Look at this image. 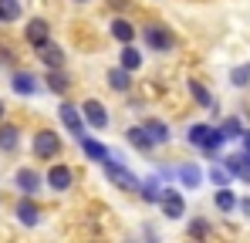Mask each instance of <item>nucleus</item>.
<instances>
[{
	"label": "nucleus",
	"mask_w": 250,
	"mask_h": 243,
	"mask_svg": "<svg viewBox=\"0 0 250 243\" xmlns=\"http://www.w3.org/2000/svg\"><path fill=\"white\" fill-rule=\"evenodd\" d=\"M209 179L216 182V189H220V186H230V172H227V165H213V169H209Z\"/></svg>",
	"instance_id": "obj_30"
},
{
	"label": "nucleus",
	"mask_w": 250,
	"mask_h": 243,
	"mask_svg": "<svg viewBox=\"0 0 250 243\" xmlns=\"http://www.w3.org/2000/svg\"><path fill=\"white\" fill-rule=\"evenodd\" d=\"M223 165H227V172H230V176H237V179L250 182V152L230 156V159H223Z\"/></svg>",
	"instance_id": "obj_9"
},
{
	"label": "nucleus",
	"mask_w": 250,
	"mask_h": 243,
	"mask_svg": "<svg viewBox=\"0 0 250 243\" xmlns=\"http://www.w3.org/2000/svg\"><path fill=\"white\" fill-rule=\"evenodd\" d=\"M82 119L88 122V125H95V128H105V125H108V112H105V105H102V101L88 98V101L82 105Z\"/></svg>",
	"instance_id": "obj_5"
},
{
	"label": "nucleus",
	"mask_w": 250,
	"mask_h": 243,
	"mask_svg": "<svg viewBox=\"0 0 250 243\" xmlns=\"http://www.w3.org/2000/svg\"><path fill=\"white\" fill-rule=\"evenodd\" d=\"M189 95H193V98H196L203 108H213V95H209V91L203 88V84H200V81H189Z\"/></svg>",
	"instance_id": "obj_24"
},
{
	"label": "nucleus",
	"mask_w": 250,
	"mask_h": 243,
	"mask_svg": "<svg viewBox=\"0 0 250 243\" xmlns=\"http://www.w3.org/2000/svg\"><path fill=\"white\" fill-rule=\"evenodd\" d=\"M189 233H193V237H207V223H193Z\"/></svg>",
	"instance_id": "obj_32"
},
{
	"label": "nucleus",
	"mask_w": 250,
	"mask_h": 243,
	"mask_svg": "<svg viewBox=\"0 0 250 243\" xmlns=\"http://www.w3.org/2000/svg\"><path fill=\"white\" fill-rule=\"evenodd\" d=\"M179 182H183L186 189H196V186L203 182V172H200L196 165H183V169H179Z\"/></svg>",
	"instance_id": "obj_21"
},
{
	"label": "nucleus",
	"mask_w": 250,
	"mask_h": 243,
	"mask_svg": "<svg viewBox=\"0 0 250 243\" xmlns=\"http://www.w3.org/2000/svg\"><path fill=\"white\" fill-rule=\"evenodd\" d=\"M119 64H122L125 71H139V64H142V54H139L132 44H125L122 54H119Z\"/></svg>",
	"instance_id": "obj_19"
},
{
	"label": "nucleus",
	"mask_w": 250,
	"mask_h": 243,
	"mask_svg": "<svg viewBox=\"0 0 250 243\" xmlns=\"http://www.w3.org/2000/svg\"><path fill=\"white\" fill-rule=\"evenodd\" d=\"M17 142H21L17 125H3V122H0V149H3V152H14V149H17Z\"/></svg>",
	"instance_id": "obj_17"
},
{
	"label": "nucleus",
	"mask_w": 250,
	"mask_h": 243,
	"mask_svg": "<svg viewBox=\"0 0 250 243\" xmlns=\"http://www.w3.org/2000/svg\"><path fill=\"white\" fill-rule=\"evenodd\" d=\"M237 206H240V213H244V216H247V220H250V200H240V202H237Z\"/></svg>",
	"instance_id": "obj_33"
},
{
	"label": "nucleus",
	"mask_w": 250,
	"mask_h": 243,
	"mask_svg": "<svg viewBox=\"0 0 250 243\" xmlns=\"http://www.w3.org/2000/svg\"><path fill=\"white\" fill-rule=\"evenodd\" d=\"M75 3H88V0H75Z\"/></svg>",
	"instance_id": "obj_36"
},
{
	"label": "nucleus",
	"mask_w": 250,
	"mask_h": 243,
	"mask_svg": "<svg viewBox=\"0 0 250 243\" xmlns=\"http://www.w3.org/2000/svg\"><path fill=\"white\" fill-rule=\"evenodd\" d=\"M159 206H163V213H166L169 220H179V216L186 213V202H183V196H179L176 189H163V196H159Z\"/></svg>",
	"instance_id": "obj_6"
},
{
	"label": "nucleus",
	"mask_w": 250,
	"mask_h": 243,
	"mask_svg": "<svg viewBox=\"0 0 250 243\" xmlns=\"http://www.w3.org/2000/svg\"><path fill=\"white\" fill-rule=\"evenodd\" d=\"M17 220H21L24 226H34V223L41 220V209H38L31 200H21L17 202Z\"/></svg>",
	"instance_id": "obj_14"
},
{
	"label": "nucleus",
	"mask_w": 250,
	"mask_h": 243,
	"mask_svg": "<svg viewBox=\"0 0 250 243\" xmlns=\"http://www.w3.org/2000/svg\"><path fill=\"white\" fill-rule=\"evenodd\" d=\"M230 81H233L237 88H247L250 84V64H237V68L230 71Z\"/></svg>",
	"instance_id": "obj_28"
},
{
	"label": "nucleus",
	"mask_w": 250,
	"mask_h": 243,
	"mask_svg": "<svg viewBox=\"0 0 250 243\" xmlns=\"http://www.w3.org/2000/svg\"><path fill=\"white\" fill-rule=\"evenodd\" d=\"M128 142H132L135 149H142V152H149V149H152V139H149V132H146L142 125L128 128Z\"/></svg>",
	"instance_id": "obj_20"
},
{
	"label": "nucleus",
	"mask_w": 250,
	"mask_h": 243,
	"mask_svg": "<svg viewBox=\"0 0 250 243\" xmlns=\"http://www.w3.org/2000/svg\"><path fill=\"white\" fill-rule=\"evenodd\" d=\"M240 139H244V145H247V152H250V132H244Z\"/></svg>",
	"instance_id": "obj_34"
},
{
	"label": "nucleus",
	"mask_w": 250,
	"mask_h": 243,
	"mask_svg": "<svg viewBox=\"0 0 250 243\" xmlns=\"http://www.w3.org/2000/svg\"><path fill=\"white\" fill-rule=\"evenodd\" d=\"M58 115H61L64 128H68V132H71L75 139H82V135H84V119H82V112H78L75 105H68V101H64V105L58 108Z\"/></svg>",
	"instance_id": "obj_4"
},
{
	"label": "nucleus",
	"mask_w": 250,
	"mask_h": 243,
	"mask_svg": "<svg viewBox=\"0 0 250 243\" xmlns=\"http://www.w3.org/2000/svg\"><path fill=\"white\" fill-rule=\"evenodd\" d=\"M3 112H7V108H3V101H0V122H3Z\"/></svg>",
	"instance_id": "obj_35"
},
{
	"label": "nucleus",
	"mask_w": 250,
	"mask_h": 243,
	"mask_svg": "<svg viewBox=\"0 0 250 243\" xmlns=\"http://www.w3.org/2000/svg\"><path fill=\"white\" fill-rule=\"evenodd\" d=\"M108 7H112V10H128L132 0H108Z\"/></svg>",
	"instance_id": "obj_31"
},
{
	"label": "nucleus",
	"mask_w": 250,
	"mask_h": 243,
	"mask_svg": "<svg viewBox=\"0 0 250 243\" xmlns=\"http://www.w3.org/2000/svg\"><path fill=\"white\" fill-rule=\"evenodd\" d=\"M112 38L122 40V44H132V38H135V27H132L125 17H119V20H112Z\"/></svg>",
	"instance_id": "obj_18"
},
{
	"label": "nucleus",
	"mask_w": 250,
	"mask_h": 243,
	"mask_svg": "<svg viewBox=\"0 0 250 243\" xmlns=\"http://www.w3.org/2000/svg\"><path fill=\"white\" fill-rule=\"evenodd\" d=\"M47 88H51L54 95H64V91H68V78H64L58 68H51V75H47Z\"/></svg>",
	"instance_id": "obj_25"
},
{
	"label": "nucleus",
	"mask_w": 250,
	"mask_h": 243,
	"mask_svg": "<svg viewBox=\"0 0 250 243\" xmlns=\"http://www.w3.org/2000/svg\"><path fill=\"white\" fill-rule=\"evenodd\" d=\"M58 152H61V139H58V132L41 128V132L34 135V156H38V159H54Z\"/></svg>",
	"instance_id": "obj_3"
},
{
	"label": "nucleus",
	"mask_w": 250,
	"mask_h": 243,
	"mask_svg": "<svg viewBox=\"0 0 250 243\" xmlns=\"http://www.w3.org/2000/svg\"><path fill=\"white\" fill-rule=\"evenodd\" d=\"M38 51H41L38 58H41L44 64H47V68H61V64H64V51H61L58 44H51V40H44V44H38Z\"/></svg>",
	"instance_id": "obj_12"
},
{
	"label": "nucleus",
	"mask_w": 250,
	"mask_h": 243,
	"mask_svg": "<svg viewBox=\"0 0 250 243\" xmlns=\"http://www.w3.org/2000/svg\"><path fill=\"white\" fill-rule=\"evenodd\" d=\"M17 17H21V3H17V0H0V20L10 24V20H17Z\"/></svg>",
	"instance_id": "obj_23"
},
{
	"label": "nucleus",
	"mask_w": 250,
	"mask_h": 243,
	"mask_svg": "<svg viewBox=\"0 0 250 243\" xmlns=\"http://www.w3.org/2000/svg\"><path fill=\"white\" fill-rule=\"evenodd\" d=\"M108 84H112L115 91H128V84H132V81H128V71H125L122 64L108 71Z\"/></svg>",
	"instance_id": "obj_22"
},
{
	"label": "nucleus",
	"mask_w": 250,
	"mask_h": 243,
	"mask_svg": "<svg viewBox=\"0 0 250 243\" xmlns=\"http://www.w3.org/2000/svg\"><path fill=\"white\" fill-rule=\"evenodd\" d=\"M146 40H149L156 51H169V47L176 44V40H172V34H169L166 27H156V24H149V27H146Z\"/></svg>",
	"instance_id": "obj_10"
},
{
	"label": "nucleus",
	"mask_w": 250,
	"mask_h": 243,
	"mask_svg": "<svg viewBox=\"0 0 250 243\" xmlns=\"http://www.w3.org/2000/svg\"><path fill=\"white\" fill-rule=\"evenodd\" d=\"M14 182H17V189H21L24 196H31V193L41 189V176H38L34 169H21V172L14 176Z\"/></svg>",
	"instance_id": "obj_11"
},
{
	"label": "nucleus",
	"mask_w": 250,
	"mask_h": 243,
	"mask_svg": "<svg viewBox=\"0 0 250 243\" xmlns=\"http://www.w3.org/2000/svg\"><path fill=\"white\" fill-rule=\"evenodd\" d=\"M220 135H223V139H240V135H244L240 119H227L223 125H220Z\"/></svg>",
	"instance_id": "obj_27"
},
{
	"label": "nucleus",
	"mask_w": 250,
	"mask_h": 243,
	"mask_svg": "<svg viewBox=\"0 0 250 243\" xmlns=\"http://www.w3.org/2000/svg\"><path fill=\"white\" fill-rule=\"evenodd\" d=\"M105 176L112 179V186H119V189H125V193H139V179L125 169L122 162H112V156L105 159Z\"/></svg>",
	"instance_id": "obj_2"
},
{
	"label": "nucleus",
	"mask_w": 250,
	"mask_h": 243,
	"mask_svg": "<svg viewBox=\"0 0 250 243\" xmlns=\"http://www.w3.org/2000/svg\"><path fill=\"white\" fill-rule=\"evenodd\" d=\"M146 132H149V139H152V145H163V142H169V125L163 119H149L146 125H142Z\"/></svg>",
	"instance_id": "obj_13"
},
{
	"label": "nucleus",
	"mask_w": 250,
	"mask_h": 243,
	"mask_svg": "<svg viewBox=\"0 0 250 243\" xmlns=\"http://www.w3.org/2000/svg\"><path fill=\"white\" fill-rule=\"evenodd\" d=\"M216 206H220L223 213H230V209L237 206V196H233V193H230L227 186H220V193H216Z\"/></svg>",
	"instance_id": "obj_29"
},
{
	"label": "nucleus",
	"mask_w": 250,
	"mask_h": 243,
	"mask_svg": "<svg viewBox=\"0 0 250 243\" xmlns=\"http://www.w3.org/2000/svg\"><path fill=\"white\" fill-rule=\"evenodd\" d=\"M78 142H82V149H84V156H88V159H95V162H105V159H108V149H105L102 142H95V139H88V135H82Z\"/></svg>",
	"instance_id": "obj_16"
},
{
	"label": "nucleus",
	"mask_w": 250,
	"mask_h": 243,
	"mask_svg": "<svg viewBox=\"0 0 250 243\" xmlns=\"http://www.w3.org/2000/svg\"><path fill=\"white\" fill-rule=\"evenodd\" d=\"M10 88H14L17 95H34V91H38V78H34V75L17 71V75H14V81H10Z\"/></svg>",
	"instance_id": "obj_15"
},
{
	"label": "nucleus",
	"mask_w": 250,
	"mask_h": 243,
	"mask_svg": "<svg viewBox=\"0 0 250 243\" xmlns=\"http://www.w3.org/2000/svg\"><path fill=\"white\" fill-rule=\"evenodd\" d=\"M139 193H142V200H149V202H159V196H163V189H159V182H156V179L139 182Z\"/></svg>",
	"instance_id": "obj_26"
},
{
	"label": "nucleus",
	"mask_w": 250,
	"mask_h": 243,
	"mask_svg": "<svg viewBox=\"0 0 250 243\" xmlns=\"http://www.w3.org/2000/svg\"><path fill=\"white\" fill-rule=\"evenodd\" d=\"M24 38H27V44H31V47H38V44H44V40H51V27H47V20H41V17L27 20Z\"/></svg>",
	"instance_id": "obj_7"
},
{
	"label": "nucleus",
	"mask_w": 250,
	"mask_h": 243,
	"mask_svg": "<svg viewBox=\"0 0 250 243\" xmlns=\"http://www.w3.org/2000/svg\"><path fill=\"white\" fill-rule=\"evenodd\" d=\"M227 139L220 135V128H213V125H189V145H200V149H220Z\"/></svg>",
	"instance_id": "obj_1"
},
{
	"label": "nucleus",
	"mask_w": 250,
	"mask_h": 243,
	"mask_svg": "<svg viewBox=\"0 0 250 243\" xmlns=\"http://www.w3.org/2000/svg\"><path fill=\"white\" fill-rule=\"evenodd\" d=\"M47 186H51V189H58V193L71 189V169H68V165H61V162H58V165H51V169H47Z\"/></svg>",
	"instance_id": "obj_8"
}]
</instances>
